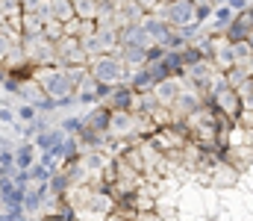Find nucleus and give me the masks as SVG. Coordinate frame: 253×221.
<instances>
[{"instance_id": "f257e3e1", "label": "nucleus", "mask_w": 253, "mask_h": 221, "mask_svg": "<svg viewBox=\"0 0 253 221\" xmlns=\"http://www.w3.org/2000/svg\"><path fill=\"white\" fill-rule=\"evenodd\" d=\"M21 47H24L30 65H56V44H53V39H47L44 33L24 36V39H21Z\"/></svg>"}, {"instance_id": "f03ea898", "label": "nucleus", "mask_w": 253, "mask_h": 221, "mask_svg": "<svg viewBox=\"0 0 253 221\" xmlns=\"http://www.w3.org/2000/svg\"><path fill=\"white\" fill-rule=\"evenodd\" d=\"M91 77L97 80V83H109V86H118V83H124L126 77V65L121 56H109V53H100V56H94L91 59Z\"/></svg>"}, {"instance_id": "7ed1b4c3", "label": "nucleus", "mask_w": 253, "mask_h": 221, "mask_svg": "<svg viewBox=\"0 0 253 221\" xmlns=\"http://www.w3.org/2000/svg\"><path fill=\"white\" fill-rule=\"evenodd\" d=\"M159 18H165L171 27H189L194 21V3L191 0H168L165 6H159Z\"/></svg>"}, {"instance_id": "20e7f679", "label": "nucleus", "mask_w": 253, "mask_h": 221, "mask_svg": "<svg viewBox=\"0 0 253 221\" xmlns=\"http://www.w3.org/2000/svg\"><path fill=\"white\" fill-rule=\"evenodd\" d=\"M15 94L24 100V103H39L42 97H44V88L39 86V80H18V86H15Z\"/></svg>"}, {"instance_id": "39448f33", "label": "nucleus", "mask_w": 253, "mask_h": 221, "mask_svg": "<svg viewBox=\"0 0 253 221\" xmlns=\"http://www.w3.org/2000/svg\"><path fill=\"white\" fill-rule=\"evenodd\" d=\"M12 153H15V171H27L39 159V147L33 145V142H21Z\"/></svg>"}, {"instance_id": "423d86ee", "label": "nucleus", "mask_w": 253, "mask_h": 221, "mask_svg": "<svg viewBox=\"0 0 253 221\" xmlns=\"http://www.w3.org/2000/svg\"><path fill=\"white\" fill-rule=\"evenodd\" d=\"M180 91H183V88H180V83H177V80H168V77H165V80H159V83L153 86V97H156L159 103H174Z\"/></svg>"}, {"instance_id": "0eeeda50", "label": "nucleus", "mask_w": 253, "mask_h": 221, "mask_svg": "<svg viewBox=\"0 0 253 221\" xmlns=\"http://www.w3.org/2000/svg\"><path fill=\"white\" fill-rule=\"evenodd\" d=\"M62 139H65L62 127H47V130H42V133H36V136H33V145L39 147V150H50V147L59 145Z\"/></svg>"}, {"instance_id": "6e6552de", "label": "nucleus", "mask_w": 253, "mask_h": 221, "mask_svg": "<svg viewBox=\"0 0 253 221\" xmlns=\"http://www.w3.org/2000/svg\"><path fill=\"white\" fill-rule=\"evenodd\" d=\"M47 6V18H56V21H71L74 18V3L71 0H44Z\"/></svg>"}, {"instance_id": "1a4fd4ad", "label": "nucleus", "mask_w": 253, "mask_h": 221, "mask_svg": "<svg viewBox=\"0 0 253 221\" xmlns=\"http://www.w3.org/2000/svg\"><path fill=\"white\" fill-rule=\"evenodd\" d=\"M50 174H53V171H50V168H44V165H42L39 159H36V162H33L30 168H27V177H30V186H47V180H50Z\"/></svg>"}, {"instance_id": "9d476101", "label": "nucleus", "mask_w": 253, "mask_h": 221, "mask_svg": "<svg viewBox=\"0 0 253 221\" xmlns=\"http://www.w3.org/2000/svg\"><path fill=\"white\" fill-rule=\"evenodd\" d=\"M15 171V153L9 147L0 150V174H12Z\"/></svg>"}, {"instance_id": "9b49d317", "label": "nucleus", "mask_w": 253, "mask_h": 221, "mask_svg": "<svg viewBox=\"0 0 253 221\" xmlns=\"http://www.w3.org/2000/svg\"><path fill=\"white\" fill-rule=\"evenodd\" d=\"M15 115H18V121H24V124H30V121H36V115H39V112H36V106H33V103H21Z\"/></svg>"}, {"instance_id": "f8f14e48", "label": "nucleus", "mask_w": 253, "mask_h": 221, "mask_svg": "<svg viewBox=\"0 0 253 221\" xmlns=\"http://www.w3.org/2000/svg\"><path fill=\"white\" fill-rule=\"evenodd\" d=\"M59 127H62V133H65V136H77V133L83 130V118H65L62 124H59Z\"/></svg>"}, {"instance_id": "ddd939ff", "label": "nucleus", "mask_w": 253, "mask_h": 221, "mask_svg": "<svg viewBox=\"0 0 253 221\" xmlns=\"http://www.w3.org/2000/svg\"><path fill=\"white\" fill-rule=\"evenodd\" d=\"M15 121H18V115L12 112V106H6V103H3V106H0V124H9V127H12Z\"/></svg>"}, {"instance_id": "4468645a", "label": "nucleus", "mask_w": 253, "mask_h": 221, "mask_svg": "<svg viewBox=\"0 0 253 221\" xmlns=\"http://www.w3.org/2000/svg\"><path fill=\"white\" fill-rule=\"evenodd\" d=\"M215 15H218V18H215V21H218V24H221V27H224V24H230V21H233V9H230V6H227V9H218V12H215Z\"/></svg>"}, {"instance_id": "2eb2a0df", "label": "nucleus", "mask_w": 253, "mask_h": 221, "mask_svg": "<svg viewBox=\"0 0 253 221\" xmlns=\"http://www.w3.org/2000/svg\"><path fill=\"white\" fill-rule=\"evenodd\" d=\"M135 3H138L141 9H156V3H159V0H135Z\"/></svg>"}, {"instance_id": "dca6fc26", "label": "nucleus", "mask_w": 253, "mask_h": 221, "mask_svg": "<svg viewBox=\"0 0 253 221\" xmlns=\"http://www.w3.org/2000/svg\"><path fill=\"white\" fill-rule=\"evenodd\" d=\"M39 3H42V0H21V6H24V12H27V9H36Z\"/></svg>"}, {"instance_id": "f3484780", "label": "nucleus", "mask_w": 253, "mask_h": 221, "mask_svg": "<svg viewBox=\"0 0 253 221\" xmlns=\"http://www.w3.org/2000/svg\"><path fill=\"white\" fill-rule=\"evenodd\" d=\"M3 24H6V18H3V12H0V30H3Z\"/></svg>"}, {"instance_id": "a211bd4d", "label": "nucleus", "mask_w": 253, "mask_h": 221, "mask_svg": "<svg viewBox=\"0 0 253 221\" xmlns=\"http://www.w3.org/2000/svg\"><path fill=\"white\" fill-rule=\"evenodd\" d=\"M0 221H6V216H3V213H0Z\"/></svg>"}, {"instance_id": "6ab92c4d", "label": "nucleus", "mask_w": 253, "mask_h": 221, "mask_svg": "<svg viewBox=\"0 0 253 221\" xmlns=\"http://www.w3.org/2000/svg\"><path fill=\"white\" fill-rule=\"evenodd\" d=\"M248 44H251V47H253V36H251V42H248Z\"/></svg>"}, {"instance_id": "aec40b11", "label": "nucleus", "mask_w": 253, "mask_h": 221, "mask_svg": "<svg viewBox=\"0 0 253 221\" xmlns=\"http://www.w3.org/2000/svg\"><path fill=\"white\" fill-rule=\"evenodd\" d=\"M0 145H3V136H0Z\"/></svg>"}]
</instances>
